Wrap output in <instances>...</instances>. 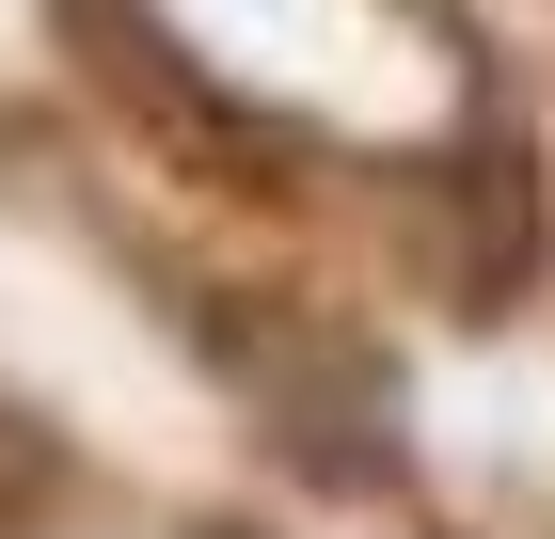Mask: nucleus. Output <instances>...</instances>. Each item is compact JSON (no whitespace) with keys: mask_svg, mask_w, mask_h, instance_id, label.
<instances>
[{"mask_svg":"<svg viewBox=\"0 0 555 539\" xmlns=\"http://www.w3.org/2000/svg\"><path fill=\"white\" fill-rule=\"evenodd\" d=\"M48 492H64V428H48L33 397H0V539L48 524Z\"/></svg>","mask_w":555,"mask_h":539,"instance_id":"f257e3e1","label":"nucleus"}]
</instances>
